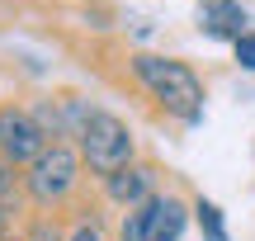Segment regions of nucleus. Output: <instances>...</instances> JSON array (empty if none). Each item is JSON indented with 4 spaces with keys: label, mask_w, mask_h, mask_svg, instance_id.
I'll return each instance as SVG.
<instances>
[{
    "label": "nucleus",
    "mask_w": 255,
    "mask_h": 241,
    "mask_svg": "<svg viewBox=\"0 0 255 241\" xmlns=\"http://www.w3.org/2000/svg\"><path fill=\"white\" fill-rule=\"evenodd\" d=\"M104 189H109V199L123 204V208L146 204V199L156 194V170L151 166H123V170H114V175L104 180Z\"/></svg>",
    "instance_id": "nucleus-6"
},
{
    "label": "nucleus",
    "mask_w": 255,
    "mask_h": 241,
    "mask_svg": "<svg viewBox=\"0 0 255 241\" xmlns=\"http://www.w3.org/2000/svg\"><path fill=\"white\" fill-rule=\"evenodd\" d=\"M43 147H47V137L38 132L28 109H0V156L5 161L28 166V161L43 156Z\"/></svg>",
    "instance_id": "nucleus-4"
},
{
    "label": "nucleus",
    "mask_w": 255,
    "mask_h": 241,
    "mask_svg": "<svg viewBox=\"0 0 255 241\" xmlns=\"http://www.w3.org/2000/svg\"><path fill=\"white\" fill-rule=\"evenodd\" d=\"M81 156H85V166H90L95 175L109 180L114 170L132 166V128H128L123 119H114V114L95 109L90 123H85V132H81Z\"/></svg>",
    "instance_id": "nucleus-2"
},
{
    "label": "nucleus",
    "mask_w": 255,
    "mask_h": 241,
    "mask_svg": "<svg viewBox=\"0 0 255 241\" xmlns=\"http://www.w3.org/2000/svg\"><path fill=\"white\" fill-rule=\"evenodd\" d=\"M246 24H251V14L237 0H203L199 5V28L208 38H232V43H237V38L246 33Z\"/></svg>",
    "instance_id": "nucleus-5"
},
{
    "label": "nucleus",
    "mask_w": 255,
    "mask_h": 241,
    "mask_svg": "<svg viewBox=\"0 0 255 241\" xmlns=\"http://www.w3.org/2000/svg\"><path fill=\"white\" fill-rule=\"evenodd\" d=\"M132 71H137V81H142L146 90L175 114V119L203 123V85H199V76H194L184 62H175V57H156V52H137L132 57Z\"/></svg>",
    "instance_id": "nucleus-1"
},
{
    "label": "nucleus",
    "mask_w": 255,
    "mask_h": 241,
    "mask_svg": "<svg viewBox=\"0 0 255 241\" xmlns=\"http://www.w3.org/2000/svg\"><path fill=\"white\" fill-rule=\"evenodd\" d=\"M9 232V204H0V237Z\"/></svg>",
    "instance_id": "nucleus-15"
},
{
    "label": "nucleus",
    "mask_w": 255,
    "mask_h": 241,
    "mask_svg": "<svg viewBox=\"0 0 255 241\" xmlns=\"http://www.w3.org/2000/svg\"><path fill=\"white\" fill-rule=\"evenodd\" d=\"M71 241H104V237H100V227L85 223V227H76V232H71Z\"/></svg>",
    "instance_id": "nucleus-13"
},
{
    "label": "nucleus",
    "mask_w": 255,
    "mask_h": 241,
    "mask_svg": "<svg viewBox=\"0 0 255 241\" xmlns=\"http://www.w3.org/2000/svg\"><path fill=\"white\" fill-rule=\"evenodd\" d=\"M14 189H19L14 161H5V156H0V204H9V199H14Z\"/></svg>",
    "instance_id": "nucleus-11"
},
{
    "label": "nucleus",
    "mask_w": 255,
    "mask_h": 241,
    "mask_svg": "<svg viewBox=\"0 0 255 241\" xmlns=\"http://www.w3.org/2000/svg\"><path fill=\"white\" fill-rule=\"evenodd\" d=\"M194 213H199V227L208 241H227V227H222V208L213 204V199H199L194 204Z\"/></svg>",
    "instance_id": "nucleus-10"
},
{
    "label": "nucleus",
    "mask_w": 255,
    "mask_h": 241,
    "mask_svg": "<svg viewBox=\"0 0 255 241\" xmlns=\"http://www.w3.org/2000/svg\"><path fill=\"white\" fill-rule=\"evenodd\" d=\"M28 241H62V237H57V232H52V227H47V223H43V227H33V237H28Z\"/></svg>",
    "instance_id": "nucleus-14"
},
{
    "label": "nucleus",
    "mask_w": 255,
    "mask_h": 241,
    "mask_svg": "<svg viewBox=\"0 0 255 241\" xmlns=\"http://www.w3.org/2000/svg\"><path fill=\"white\" fill-rule=\"evenodd\" d=\"M184 223H189V213H184L180 199L156 194L151 199V237H146V241H180L184 237Z\"/></svg>",
    "instance_id": "nucleus-7"
},
{
    "label": "nucleus",
    "mask_w": 255,
    "mask_h": 241,
    "mask_svg": "<svg viewBox=\"0 0 255 241\" xmlns=\"http://www.w3.org/2000/svg\"><path fill=\"white\" fill-rule=\"evenodd\" d=\"M151 199H156V194H151ZM151 199L128 208V218H123V241H146V237H151Z\"/></svg>",
    "instance_id": "nucleus-9"
},
{
    "label": "nucleus",
    "mask_w": 255,
    "mask_h": 241,
    "mask_svg": "<svg viewBox=\"0 0 255 241\" xmlns=\"http://www.w3.org/2000/svg\"><path fill=\"white\" fill-rule=\"evenodd\" d=\"M0 241H19V237H0Z\"/></svg>",
    "instance_id": "nucleus-16"
},
{
    "label": "nucleus",
    "mask_w": 255,
    "mask_h": 241,
    "mask_svg": "<svg viewBox=\"0 0 255 241\" xmlns=\"http://www.w3.org/2000/svg\"><path fill=\"white\" fill-rule=\"evenodd\" d=\"M76 175H81V161H76V151L66 147V142H47L43 156L28 161L24 185H28V194H33L38 204H62V199L71 194Z\"/></svg>",
    "instance_id": "nucleus-3"
},
{
    "label": "nucleus",
    "mask_w": 255,
    "mask_h": 241,
    "mask_svg": "<svg viewBox=\"0 0 255 241\" xmlns=\"http://www.w3.org/2000/svg\"><path fill=\"white\" fill-rule=\"evenodd\" d=\"M33 123H38V132H43L47 142H62L66 137V119H62V104L57 100H43V104H33Z\"/></svg>",
    "instance_id": "nucleus-8"
},
{
    "label": "nucleus",
    "mask_w": 255,
    "mask_h": 241,
    "mask_svg": "<svg viewBox=\"0 0 255 241\" xmlns=\"http://www.w3.org/2000/svg\"><path fill=\"white\" fill-rule=\"evenodd\" d=\"M237 62H241V71H255V33L251 28L237 38Z\"/></svg>",
    "instance_id": "nucleus-12"
}]
</instances>
